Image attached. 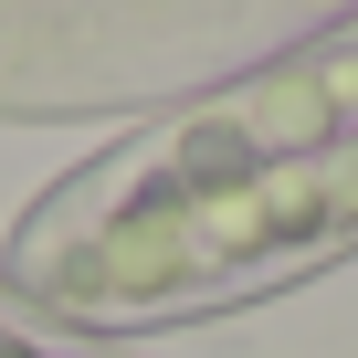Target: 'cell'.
Instances as JSON below:
<instances>
[{
  "label": "cell",
  "mask_w": 358,
  "mask_h": 358,
  "mask_svg": "<svg viewBox=\"0 0 358 358\" xmlns=\"http://www.w3.org/2000/svg\"><path fill=\"white\" fill-rule=\"evenodd\" d=\"M0 358H11V348H0Z\"/></svg>",
  "instance_id": "1"
}]
</instances>
